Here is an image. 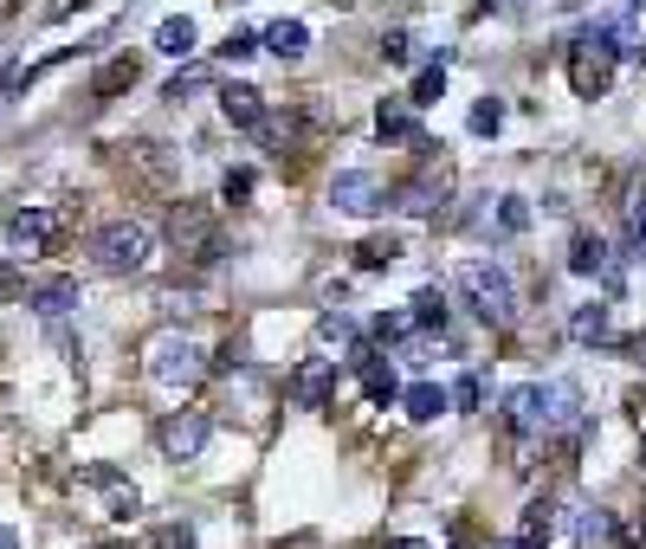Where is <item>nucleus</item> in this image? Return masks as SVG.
I'll list each match as a JSON object with an SVG mask.
<instances>
[{"instance_id":"473e14b6","label":"nucleus","mask_w":646,"mask_h":549,"mask_svg":"<svg viewBox=\"0 0 646 549\" xmlns=\"http://www.w3.org/2000/svg\"><path fill=\"white\" fill-rule=\"evenodd\" d=\"M498 124H504V104L498 97H479V104H472V130H479V137H498Z\"/></svg>"},{"instance_id":"2f4dec72","label":"nucleus","mask_w":646,"mask_h":549,"mask_svg":"<svg viewBox=\"0 0 646 549\" xmlns=\"http://www.w3.org/2000/svg\"><path fill=\"white\" fill-rule=\"evenodd\" d=\"M550 530H556V517H550V498H543V504H530V511H524V530H517V537H537V544H550Z\"/></svg>"},{"instance_id":"ea45409f","label":"nucleus","mask_w":646,"mask_h":549,"mask_svg":"<svg viewBox=\"0 0 646 549\" xmlns=\"http://www.w3.org/2000/svg\"><path fill=\"white\" fill-rule=\"evenodd\" d=\"M627 220H634V246H646V207H634Z\"/></svg>"},{"instance_id":"ddd939ff","label":"nucleus","mask_w":646,"mask_h":549,"mask_svg":"<svg viewBox=\"0 0 646 549\" xmlns=\"http://www.w3.org/2000/svg\"><path fill=\"white\" fill-rule=\"evenodd\" d=\"M375 137H381V142H408V149H421V142H427V130H421L414 104H381V110H375Z\"/></svg>"},{"instance_id":"dca6fc26","label":"nucleus","mask_w":646,"mask_h":549,"mask_svg":"<svg viewBox=\"0 0 646 549\" xmlns=\"http://www.w3.org/2000/svg\"><path fill=\"white\" fill-rule=\"evenodd\" d=\"M33 311H39L46 324L72 317V311H78V284H72V278H46V284H33Z\"/></svg>"},{"instance_id":"412c9836","label":"nucleus","mask_w":646,"mask_h":549,"mask_svg":"<svg viewBox=\"0 0 646 549\" xmlns=\"http://www.w3.org/2000/svg\"><path fill=\"white\" fill-rule=\"evenodd\" d=\"M84 479H91V484H104V491H110V511H117V517H137V511H143V498H137V484H124L117 472H110V466H91Z\"/></svg>"},{"instance_id":"0eeeda50","label":"nucleus","mask_w":646,"mask_h":549,"mask_svg":"<svg viewBox=\"0 0 646 549\" xmlns=\"http://www.w3.org/2000/svg\"><path fill=\"white\" fill-rule=\"evenodd\" d=\"M504 427H510L517 440H543V433H550V388H543V382H517V388L504 395Z\"/></svg>"},{"instance_id":"cd10ccee","label":"nucleus","mask_w":646,"mask_h":549,"mask_svg":"<svg viewBox=\"0 0 646 549\" xmlns=\"http://www.w3.org/2000/svg\"><path fill=\"white\" fill-rule=\"evenodd\" d=\"M149 549H195V524H188V517L155 524V530H149Z\"/></svg>"},{"instance_id":"7c9ffc66","label":"nucleus","mask_w":646,"mask_h":549,"mask_svg":"<svg viewBox=\"0 0 646 549\" xmlns=\"http://www.w3.org/2000/svg\"><path fill=\"white\" fill-rule=\"evenodd\" d=\"M375 337H381V343H408V337H414V317H408V311H381Z\"/></svg>"},{"instance_id":"b1692460","label":"nucleus","mask_w":646,"mask_h":549,"mask_svg":"<svg viewBox=\"0 0 646 549\" xmlns=\"http://www.w3.org/2000/svg\"><path fill=\"white\" fill-rule=\"evenodd\" d=\"M401 408H408V420H439V413H446V388H439V382H414V388L401 395Z\"/></svg>"},{"instance_id":"f8f14e48","label":"nucleus","mask_w":646,"mask_h":549,"mask_svg":"<svg viewBox=\"0 0 646 549\" xmlns=\"http://www.w3.org/2000/svg\"><path fill=\"white\" fill-rule=\"evenodd\" d=\"M220 117H226L233 130H259V117H266V97H259L252 84H220Z\"/></svg>"},{"instance_id":"a18cd8bd","label":"nucleus","mask_w":646,"mask_h":549,"mask_svg":"<svg viewBox=\"0 0 646 549\" xmlns=\"http://www.w3.org/2000/svg\"><path fill=\"white\" fill-rule=\"evenodd\" d=\"M330 7H350V0H330Z\"/></svg>"},{"instance_id":"f3484780","label":"nucleus","mask_w":646,"mask_h":549,"mask_svg":"<svg viewBox=\"0 0 646 549\" xmlns=\"http://www.w3.org/2000/svg\"><path fill=\"white\" fill-rule=\"evenodd\" d=\"M608 240L601 233H575L569 240V272H582V278H608Z\"/></svg>"},{"instance_id":"20e7f679","label":"nucleus","mask_w":646,"mask_h":549,"mask_svg":"<svg viewBox=\"0 0 646 549\" xmlns=\"http://www.w3.org/2000/svg\"><path fill=\"white\" fill-rule=\"evenodd\" d=\"M168 240H175V253L181 259H220V226H214V207L201 201H175V213H168Z\"/></svg>"},{"instance_id":"393cba45","label":"nucleus","mask_w":646,"mask_h":549,"mask_svg":"<svg viewBox=\"0 0 646 549\" xmlns=\"http://www.w3.org/2000/svg\"><path fill=\"white\" fill-rule=\"evenodd\" d=\"M439 97H446V52H439V59H433V66L421 71V78H414L408 104H414V110H427V104H439Z\"/></svg>"},{"instance_id":"aec40b11","label":"nucleus","mask_w":646,"mask_h":549,"mask_svg":"<svg viewBox=\"0 0 646 549\" xmlns=\"http://www.w3.org/2000/svg\"><path fill=\"white\" fill-rule=\"evenodd\" d=\"M569 337L575 343H614V317H608V304H582L569 317Z\"/></svg>"},{"instance_id":"2eb2a0df","label":"nucleus","mask_w":646,"mask_h":549,"mask_svg":"<svg viewBox=\"0 0 646 549\" xmlns=\"http://www.w3.org/2000/svg\"><path fill=\"white\" fill-rule=\"evenodd\" d=\"M575 544H582V549H621V524H614V511L588 504V511L575 517Z\"/></svg>"},{"instance_id":"4be33fe9","label":"nucleus","mask_w":646,"mask_h":549,"mask_svg":"<svg viewBox=\"0 0 646 549\" xmlns=\"http://www.w3.org/2000/svg\"><path fill=\"white\" fill-rule=\"evenodd\" d=\"M155 52H175V59H188V52H195V20H188V13H168V20L155 26Z\"/></svg>"},{"instance_id":"423d86ee","label":"nucleus","mask_w":646,"mask_h":549,"mask_svg":"<svg viewBox=\"0 0 646 549\" xmlns=\"http://www.w3.org/2000/svg\"><path fill=\"white\" fill-rule=\"evenodd\" d=\"M395 201L408 207V213H439V207L453 201V168H446V149H427V155H421L414 182H401V188H395Z\"/></svg>"},{"instance_id":"1a4fd4ad","label":"nucleus","mask_w":646,"mask_h":549,"mask_svg":"<svg viewBox=\"0 0 646 549\" xmlns=\"http://www.w3.org/2000/svg\"><path fill=\"white\" fill-rule=\"evenodd\" d=\"M201 446H208V413L201 408H181V413L162 420V453H168V459H195Z\"/></svg>"},{"instance_id":"c756f323","label":"nucleus","mask_w":646,"mask_h":549,"mask_svg":"<svg viewBox=\"0 0 646 549\" xmlns=\"http://www.w3.org/2000/svg\"><path fill=\"white\" fill-rule=\"evenodd\" d=\"M381 59H388V66H408V59H414V33H408V26L381 33Z\"/></svg>"},{"instance_id":"37998d69","label":"nucleus","mask_w":646,"mask_h":549,"mask_svg":"<svg viewBox=\"0 0 646 549\" xmlns=\"http://www.w3.org/2000/svg\"><path fill=\"white\" fill-rule=\"evenodd\" d=\"M0 549H20V537H13V530H7V524H0Z\"/></svg>"},{"instance_id":"5701e85b","label":"nucleus","mask_w":646,"mask_h":549,"mask_svg":"<svg viewBox=\"0 0 646 549\" xmlns=\"http://www.w3.org/2000/svg\"><path fill=\"white\" fill-rule=\"evenodd\" d=\"M395 259H401V240H395V233H368V240L356 246V266H362V272H388Z\"/></svg>"},{"instance_id":"58836bf2","label":"nucleus","mask_w":646,"mask_h":549,"mask_svg":"<svg viewBox=\"0 0 646 549\" xmlns=\"http://www.w3.org/2000/svg\"><path fill=\"white\" fill-rule=\"evenodd\" d=\"M453 549H479L472 544V524H453Z\"/></svg>"},{"instance_id":"39448f33","label":"nucleus","mask_w":646,"mask_h":549,"mask_svg":"<svg viewBox=\"0 0 646 549\" xmlns=\"http://www.w3.org/2000/svg\"><path fill=\"white\" fill-rule=\"evenodd\" d=\"M614 66H621V59H614V52L601 46V33L588 26V33H582V46L569 52V91L582 97V104L608 97V84H614Z\"/></svg>"},{"instance_id":"6e6552de","label":"nucleus","mask_w":646,"mask_h":549,"mask_svg":"<svg viewBox=\"0 0 646 549\" xmlns=\"http://www.w3.org/2000/svg\"><path fill=\"white\" fill-rule=\"evenodd\" d=\"M7 233H13L26 253H52V246H59V233H66V220H59V207H20Z\"/></svg>"},{"instance_id":"f03ea898","label":"nucleus","mask_w":646,"mask_h":549,"mask_svg":"<svg viewBox=\"0 0 646 549\" xmlns=\"http://www.w3.org/2000/svg\"><path fill=\"white\" fill-rule=\"evenodd\" d=\"M91 259L104 272H143L149 259H155V233H149L143 220H104L97 240H91Z\"/></svg>"},{"instance_id":"79ce46f5","label":"nucleus","mask_w":646,"mask_h":549,"mask_svg":"<svg viewBox=\"0 0 646 549\" xmlns=\"http://www.w3.org/2000/svg\"><path fill=\"white\" fill-rule=\"evenodd\" d=\"M498 549H550V544H537V537H510V544H498Z\"/></svg>"},{"instance_id":"4468645a","label":"nucleus","mask_w":646,"mask_h":549,"mask_svg":"<svg viewBox=\"0 0 646 549\" xmlns=\"http://www.w3.org/2000/svg\"><path fill=\"white\" fill-rule=\"evenodd\" d=\"M330 388H337V362H304L297 369V382H291V395L304 401V408H330Z\"/></svg>"},{"instance_id":"72a5a7b5","label":"nucleus","mask_w":646,"mask_h":549,"mask_svg":"<svg viewBox=\"0 0 646 549\" xmlns=\"http://www.w3.org/2000/svg\"><path fill=\"white\" fill-rule=\"evenodd\" d=\"M195 91H208V71H175L162 97H168V104H181V97H195Z\"/></svg>"},{"instance_id":"f257e3e1","label":"nucleus","mask_w":646,"mask_h":549,"mask_svg":"<svg viewBox=\"0 0 646 549\" xmlns=\"http://www.w3.org/2000/svg\"><path fill=\"white\" fill-rule=\"evenodd\" d=\"M459 297H466V311L479 317V324H510L517 317V291H510V272L492 266V259H466L459 266Z\"/></svg>"},{"instance_id":"a19ab883","label":"nucleus","mask_w":646,"mask_h":549,"mask_svg":"<svg viewBox=\"0 0 646 549\" xmlns=\"http://www.w3.org/2000/svg\"><path fill=\"white\" fill-rule=\"evenodd\" d=\"M381 549H433V544H421V537H388Z\"/></svg>"},{"instance_id":"9b49d317","label":"nucleus","mask_w":646,"mask_h":549,"mask_svg":"<svg viewBox=\"0 0 646 549\" xmlns=\"http://www.w3.org/2000/svg\"><path fill=\"white\" fill-rule=\"evenodd\" d=\"M356 375H362V395L375 401V408H388V401H401V382H395V369L375 355V349L356 343Z\"/></svg>"},{"instance_id":"49530a36","label":"nucleus","mask_w":646,"mask_h":549,"mask_svg":"<svg viewBox=\"0 0 646 549\" xmlns=\"http://www.w3.org/2000/svg\"><path fill=\"white\" fill-rule=\"evenodd\" d=\"M226 7H233V0H226Z\"/></svg>"},{"instance_id":"9d476101","label":"nucleus","mask_w":646,"mask_h":549,"mask_svg":"<svg viewBox=\"0 0 646 549\" xmlns=\"http://www.w3.org/2000/svg\"><path fill=\"white\" fill-rule=\"evenodd\" d=\"M330 207H337V213H375V207H388V188H381L375 175L350 168V175L330 182Z\"/></svg>"},{"instance_id":"a878e982","label":"nucleus","mask_w":646,"mask_h":549,"mask_svg":"<svg viewBox=\"0 0 646 549\" xmlns=\"http://www.w3.org/2000/svg\"><path fill=\"white\" fill-rule=\"evenodd\" d=\"M446 408H453V413H479V408H485V375H479V369H466V375L453 382Z\"/></svg>"},{"instance_id":"a211bd4d","label":"nucleus","mask_w":646,"mask_h":549,"mask_svg":"<svg viewBox=\"0 0 646 549\" xmlns=\"http://www.w3.org/2000/svg\"><path fill=\"white\" fill-rule=\"evenodd\" d=\"M259 46H266L272 59H297V52L310 46V26H304V20H272V26L259 33Z\"/></svg>"},{"instance_id":"c9c22d12","label":"nucleus","mask_w":646,"mask_h":549,"mask_svg":"<svg viewBox=\"0 0 646 549\" xmlns=\"http://www.w3.org/2000/svg\"><path fill=\"white\" fill-rule=\"evenodd\" d=\"M220 195L239 207V201H252V168H226V182H220Z\"/></svg>"},{"instance_id":"4c0bfd02","label":"nucleus","mask_w":646,"mask_h":549,"mask_svg":"<svg viewBox=\"0 0 646 549\" xmlns=\"http://www.w3.org/2000/svg\"><path fill=\"white\" fill-rule=\"evenodd\" d=\"M13 297H26V278L13 259H0V304H13Z\"/></svg>"},{"instance_id":"c03bdc74","label":"nucleus","mask_w":646,"mask_h":549,"mask_svg":"<svg viewBox=\"0 0 646 549\" xmlns=\"http://www.w3.org/2000/svg\"><path fill=\"white\" fill-rule=\"evenodd\" d=\"M627 7H634V13H646V0H627Z\"/></svg>"},{"instance_id":"e433bc0d","label":"nucleus","mask_w":646,"mask_h":549,"mask_svg":"<svg viewBox=\"0 0 646 549\" xmlns=\"http://www.w3.org/2000/svg\"><path fill=\"white\" fill-rule=\"evenodd\" d=\"M259 52V33H226L220 39V59H252Z\"/></svg>"},{"instance_id":"f704fd0d","label":"nucleus","mask_w":646,"mask_h":549,"mask_svg":"<svg viewBox=\"0 0 646 549\" xmlns=\"http://www.w3.org/2000/svg\"><path fill=\"white\" fill-rule=\"evenodd\" d=\"M324 337L330 343H356V317L350 311H324Z\"/></svg>"},{"instance_id":"7ed1b4c3","label":"nucleus","mask_w":646,"mask_h":549,"mask_svg":"<svg viewBox=\"0 0 646 549\" xmlns=\"http://www.w3.org/2000/svg\"><path fill=\"white\" fill-rule=\"evenodd\" d=\"M149 375H155L162 388H195V382L208 375V355H201V343H188L181 330H162V337L149 343Z\"/></svg>"},{"instance_id":"6ab92c4d","label":"nucleus","mask_w":646,"mask_h":549,"mask_svg":"<svg viewBox=\"0 0 646 549\" xmlns=\"http://www.w3.org/2000/svg\"><path fill=\"white\" fill-rule=\"evenodd\" d=\"M137 78H143V59H130V52H124V59H110V66L91 78V97H124Z\"/></svg>"},{"instance_id":"bb28decb","label":"nucleus","mask_w":646,"mask_h":549,"mask_svg":"<svg viewBox=\"0 0 646 549\" xmlns=\"http://www.w3.org/2000/svg\"><path fill=\"white\" fill-rule=\"evenodd\" d=\"M408 317H414V330H446V291H421L408 304Z\"/></svg>"},{"instance_id":"c85d7f7f","label":"nucleus","mask_w":646,"mask_h":549,"mask_svg":"<svg viewBox=\"0 0 646 549\" xmlns=\"http://www.w3.org/2000/svg\"><path fill=\"white\" fill-rule=\"evenodd\" d=\"M530 226V201L524 195H504L498 201V233H524Z\"/></svg>"}]
</instances>
